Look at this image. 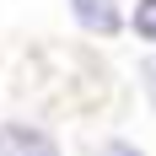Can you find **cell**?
Listing matches in <instances>:
<instances>
[{
	"mask_svg": "<svg viewBox=\"0 0 156 156\" xmlns=\"http://www.w3.org/2000/svg\"><path fill=\"white\" fill-rule=\"evenodd\" d=\"M124 32H135L140 43H156V0H135L124 11Z\"/></svg>",
	"mask_w": 156,
	"mask_h": 156,
	"instance_id": "obj_3",
	"label": "cell"
},
{
	"mask_svg": "<svg viewBox=\"0 0 156 156\" xmlns=\"http://www.w3.org/2000/svg\"><path fill=\"white\" fill-rule=\"evenodd\" d=\"M59 140L43 124H0V156H54Z\"/></svg>",
	"mask_w": 156,
	"mask_h": 156,
	"instance_id": "obj_2",
	"label": "cell"
},
{
	"mask_svg": "<svg viewBox=\"0 0 156 156\" xmlns=\"http://www.w3.org/2000/svg\"><path fill=\"white\" fill-rule=\"evenodd\" d=\"M70 16H76L81 32H92V38H119L124 32V5L119 0H65Z\"/></svg>",
	"mask_w": 156,
	"mask_h": 156,
	"instance_id": "obj_1",
	"label": "cell"
},
{
	"mask_svg": "<svg viewBox=\"0 0 156 156\" xmlns=\"http://www.w3.org/2000/svg\"><path fill=\"white\" fill-rule=\"evenodd\" d=\"M140 70H145V86H151V102H156V54H145Z\"/></svg>",
	"mask_w": 156,
	"mask_h": 156,
	"instance_id": "obj_4",
	"label": "cell"
},
{
	"mask_svg": "<svg viewBox=\"0 0 156 156\" xmlns=\"http://www.w3.org/2000/svg\"><path fill=\"white\" fill-rule=\"evenodd\" d=\"M102 151H119V156H135V145H129L124 135H113V140H102Z\"/></svg>",
	"mask_w": 156,
	"mask_h": 156,
	"instance_id": "obj_5",
	"label": "cell"
}]
</instances>
